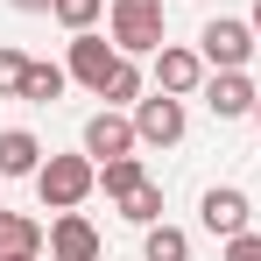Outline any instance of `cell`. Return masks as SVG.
Instances as JSON below:
<instances>
[{
    "instance_id": "cell-1",
    "label": "cell",
    "mask_w": 261,
    "mask_h": 261,
    "mask_svg": "<svg viewBox=\"0 0 261 261\" xmlns=\"http://www.w3.org/2000/svg\"><path fill=\"white\" fill-rule=\"evenodd\" d=\"M99 184H106V198L120 205L127 226H155V219H163V191L148 184V170H141L134 155H113V163L99 170Z\"/></svg>"
},
{
    "instance_id": "cell-2",
    "label": "cell",
    "mask_w": 261,
    "mask_h": 261,
    "mask_svg": "<svg viewBox=\"0 0 261 261\" xmlns=\"http://www.w3.org/2000/svg\"><path fill=\"white\" fill-rule=\"evenodd\" d=\"M36 191H43L49 212H78L92 191H99V163L92 155H49L43 170H36Z\"/></svg>"
},
{
    "instance_id": "cell-3",
    "label": "cell",
    "mask_w": 261,
    "mask_h": 261,
    "mask_svg": "<svg viewBox=\"0 0 261 261\" xmlns=\"http://www.w3.org/2000/svg\"><path fill=\"white\" fill-rule=\"evenodd\" d=\"M113 43H120V57H155L163 49V0H113Z\"/></svg>"
},
{
    "instance_id": "cell-4",
    "label": "cell",
    "mask_w": 261,
    "mask_h": 261,
    "mask_svg": "<svg viewBox=\"0 0 261 261\" xmlns=\"http://www.w3.org/2000/svg\"><path fill=\"white\" fill-rule=\"evenodd\" d=\"M254 49H261L254 21H226V14H219V21H205V29H198V57H205L212 71H240Z\"/></svg>"
},
{
    "instance_id": "cell-5",
    "label": "cell",
    "mask_w": 261,
    "mask_h": 261,
    "mask_svg": "<svg viewBox=\"0 0 261 261\" xmlns=\"http://www.w3.org/2000/svg\"><path fill=\"white\" fill-rule=\"evenodd\" d=\"M78 85H92V92H106V78L120 71V43H106V36H92V29H78L71 36V64H64Z\"/></svg>"
},
{
    "instance_id": "cell-6",
    "label": "cell",
    "mask_w": 261,
    "mask_h": 261,
    "mask_svg": "<svg viewBox=\"0 0 261 261\" xmlns=\"http://www.w3.org/2000/svg\"><path fill=\"white\" fill-rule=\"evenodd\" d=\"M198 219H205V233L233 240V233H247L254 205H247V191H240V184H212V191H205V205H198Z\"/></svg>"
},
{
    "instance_id": "cell-7",
    "label": "cell",
    "mask_w": 261,
    "mask_h": 261,
    "mask_svg": "<svg viewBox=\"0 0 261 261\" xmlns=\"http://www.w3.org/2000/svg\"><path fill=\"white\" fill-rule=\"evenodd\" d=\"M134 134H141V141H155V148L184 141V99H170V92L141 99V106H134Z\"/></svg>"
},
{
    "instance_id": "cell-8",
    "label": "cell",
    "mask_w": 261,
    "mask_h": 261,
    "mask_svg": "<svg viewBox=\"0 0 261 261\" xmlns=\"http://www.w3.org/2000/svg\"><path fill=\"white\" fill-rule=\"evenodd\" d=\"M198 92H205V106H212L219 120H240V113H254V106H261V92L247 85V71H212Z\"/></svg>"
},
{
    "instance_id": "cell-9",
    "label": "cell",
    "mask_w": 261,
    "mask_h": 261,
    "mask_svg": "<svg viewBox=\"0 0 261 261\" xmlns=\"http://www.w3.org/2000/svg\"><path fill=\"white\" fill-rule=\"evenodd\" d=\"M49 261H99V226L85 212H57L49 226Z\"/></svg>"
},
{
    "instance_id": "cell-10",
    "label": "cell",
    "mask_w": 261,
    "mask_h": 261,
    "mask_svg": "<svg viewBox=\"0 0 261 261\" xmlns=\"http://www.w3.org/2000/svg\"><path fill=\"white\" fill-rule=\"evenodd\" d=\"M205 85V57L198 49H155V92H170V99H184V92H198Z\"/></svg>"
},
{
    "instance_id": "cell-11",
    "label": "cell",
    "mask_w": 261,
    "mask_h": 261,
    "mask_svg": "<svg viewBox=\"0 0 261 261\" xmlns=\"http://www.w3.org/2000/svg\"><path fill=\"white\" fill-rule=\"evenodd\" d=\"M134 141H141V134H134V120H127V113H113V106L85 120V155H106V163H113V155H127Z\"/></svg>"
},
{
    "instance_id": "cell-12",
    "label": "cell",
    "mask_w": 261,
    "mask_h": 261,
    "mask_svg": "<svg viewBox=\"0 0 261 261\" xmlns=\"http://www.w3.org/2000/svg\"><path fill=\"white\" fill-rule=\"evenodd\" d=\"M43 170V141L29 127H7L0 134V176H36Z\"/></svg>"
},
{
    "instance_id": "cell-13",
    "label": "cell",
    "mask_w": 261,
    "mask_h": 261,
    "mask_svg": "<svg viewBox=\"0 0 261 261\" xmlns=\"http://www.w3.org/2000/svg\"><path fill=\"white\" fill-rule=\"evenodd\" d=\"M0 254H43V226L0 205Z\"/></svg>"
},
{
    "instance_id": "cell-14",
    "label": "cell",
    "mask_w": 261,
    "mask_h": 261,
    "mask_svg": "<svg viewBox=\"0 0 261 261\" xmlns=\"http://www.w3.org/2000/svg\"><path fill=\"white\" fill-rule=\"evenodd\" d=\"M141 254H148V261H191V233L155 219V226H148V240H141Z\"/></svg>"
},
{
    "instance_id": "cell-15",
    "label": "cell",
    "mask_w": 261,
    "mask_h": 261,
    "mask_svg": "<svg viewBox=\"0 0 261 261\" xmlns=\"http://www.w3.org/2000/svg\"><path fill=\"white\" fill-rule=\"evenodd\" d=\"M64 64H29V78H21V99L29 106H49V99H64Z\"/></svg>"
},
{
    "instance_id": "cell-16",
    "label": "cell",
    "mask_w": 261,
    "mask_h": 261,
    "mask_svg": "<svg viewBox=\"0 0 261 261\" xmlns=\"http://www.w3.org/2000/svg\"><path fill=\"white\" fill-rule=\"evenodd\" d=\"M99 7H106V0H49V14H57V21H64V29H71V36H78V29H92V21H99Z\"/></svg>"
},
{
    "instance_id": "cell-17",
    "label": "cell",
    "mask_w": 261,
    "mask_h": 261,
    "mask_svg": "<svg viewBox=\"0 0 261 261\" xmlns=\"http://www.w3.org/2000/svg\"><path fill=\"white\" fill-rule=\"evenodd\" d=\"M21 78H29V57L21 49H0V99H21Z\"/></svg>"
},
{
    "instance_id": "cell-18",
    "label": "cell",
    "mask_w": 261,
    "mask_h": 261,
    "mask_svg": "<svg viewBox=\"0 0 261 261\" xmlns=\"http://www.w3.org/2000/svg\"><path fill=\"white\" fill-rule=\"evenodd\" d=\"M99 99H113V106H120V99H141V71H134L127 57H120V71L106 78V92H99Z\"/></svg>"
},
{
    "instance_id": "cell-19",
    "label": "cell",
    "mask_w": 261,
    "mask_h": 261,
    "mask_svg": "<svg viewBox=\"0 0 261 261\" xmlns=\"http://www.w3.org/2000/svg\"><path fill=\"white\" fill-rule=\"evenodd\" d=\"M226 261H261V233L247 226V233H233L226 240Z\"/></svg>"
},
{
    "instance_id": "cell-20",
    "label": "cell",
    "mask_w": 261,
    "mask_h": 261,
    "mask_svg": "<svg viewBox=\"0 0 261 261\" xmlns=\"http://www.w3.org/2000/svg\"><path fill=\"white\" fill-rule=\"evenodd\" d=\"M7 7H21V14H43V7H49V0H7Z\"/></svg>"
},
{
    "instance_id": "cell-21",
    "label": "cell",
    "mask_w": 261,
    "mask_h": 261,
    "mask_svg": "<svg viewBox=\"0 0 261 261\" xmlns=\"http://www.w3.org/2000/svg\"><path fill=\"white\" fill-rule=\"evenodd\" d=\"M247 21H254V36H261V0H254V14H247Z\"/></svg>"
},
{
    "instance_id": "cell-22",
    "label": "cell",
    "mask_w": 261,
    "mask_h": 261,
    "mask_svg": "<svg viewBox=\"0 0 261 261\" xmlns=\"http://www.w3.org/2000/svg\"><path fill=\"white\" fill-rule=\"evenodd\" d=\"M0 261H36V254H0Z\"/></svg>"
},
{
    "instance_id": "cell-23",
    "label": "cell",
    "mask_w": 261,
    "mask_h": 261,
    "mask_svg": "<svg viewBox=\"0 0 261 261\" xmlns=\"http://www.w3.org/2000/svg\"><path fill=\"white\" fill-rule=\"evenodd\" d=\"M254 120H261V106H254Z\"/></svg>"
}]
</instances>
